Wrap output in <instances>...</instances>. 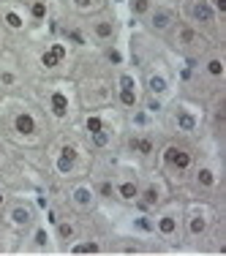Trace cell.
<instances>
[{
    "instance_id": "6da1fadb",
    "label": "cell",
    "mask_w": 226,
    "mask_h": 256,
    "mask_svg": "<svg viewBox=\"0 0 226 256\" xmlns=\"http://www.w3.org/2000/svg\"><path fill=\"white\" fill-rule=\"evenodd\" d=\"M164 161H166V166L174 169V172H188V169H191V153L183 150V147H177V145L166 147L164 150Z\"/></svg>"
},
{
    "instance_id": "7a4b0ae2",
    "label": "cell",
    "mask_w": 226,
    "mask_h": 256,
    "mask_svg": "<svg viewBox=\"0 0 226 256\" xmlns=\"http://www.w3.org/2000/svg\"><path fill=\"white\" fill-rule=\"evenodd\" d=\"M6 221L11 223V226H17V229H25V226L33 223V210L25 207V205H14V207H8Z\"/></svg>"
},
{
    "instance_id": "3957f363",
    "label": "cell",
    "mask_w": 226,
    "mask_h": 256,
    "mask_svg": "<svg viewBox=\"0 0 226 256\" xmlns=\"http://www.w3.org/2000/svg\"><path fill=\"white\" fill-rule=\"evenodd\" d=\"M172 22H174V14H172L169 8H156V11H150V28L156 33H166L172 28Z\"/></svg>"
},
{
    "instance_id": "277c9868",
    "label": "cell",
    "mask_w": 226,
    "mask_h": 256,
    "mask_svg": "<svg viewBox=\"0 0 226 256\" xmlns=\"http://www.w3.org/2000/svg\"><path fill=\"white\" fill-rule=\"evenodd\" d=\"M191 17H193V22H199V25H210V22H215L218 14L212 11L210 0H196L193 8H191Z\"/></svg>"
},
{
    "instance_id": "5b68a950",
    "label": "cell",
    "mask_w": 226,
    "mask_h": 256,
    "mask_svg": "<svg viewBox=\"0 0 226 256\" xmlns=\"http://www.w3.org/2000/svg\"><path fill=\"white\" fill-rule=\"evenodd\" d=\"M153 229H156L158 235H164V237L177 235V213H164V215H158L156 223H153Z\"/></svg>"
},
{
    "instance_id": "8992f818",
    "label": "cell",
    "mask_w": 226,
    "mask_h": 256,
    "mask_svg": "<svg viewBox=\"0 0 226 256\" xmlns=\"http://www.w3.org/2000/svg\"><path fill=\"white\" fill-rule=\"evenodd\" d=\"M139 191H142V188H139V183L137 180H120L115 186V196H120V199L123 202H139Z\"/></svg>"
},
{
    "instance_id": "52a82bcc",
    "label": "cell",
    "mask_w": 226,
    "mask_h": 256,
    "mask_svg": "<svg viewBox=\"0 0 226 256\" xmlns=\"http://www.w3.org/2000/svg\"><path fill=\"white\" fill-rule=\"evenodd\" d=\"M71 202H74L79 210H90L93 207V202H96V191H93L90 186H79V188H74Z\"/></svg>"
},
{
    "instance_id": "ba28073f",
    "label": "cell",
    "mask_w": 226,
    "mask_h": 256,
    "mask_svg": "<svg viewBox=\"0 0 226 256\" xmlns=\"http://www.w3.org/2000/svg\"><path fill=\"white\" fill-rule=\"evenodd\" d=\"M139 199H142V207H156L158 202L164 199V186L150 183L144 191H139Z\"/></svg>"
},
{
    "instance_id": "9c48e42d",
    "label": "cell",
    "mask_w": 226,
    "mask_h": 256,
    "mask_svg": "<svg viewBox=\"0 0 226 256\" xmlns=\"http://www.w3.org/2000/svg\"><path fill=\"white\" fill-rule=\"evenodd\" d=\"M115 33H117V28H115L112 19H98L96 25H93V35H96L98 41H112Z\"/></svg>"
},
{
    "instance_id": "30bf717a",
    "label": "cell",
    "mask_w": 226,
    "mask_h": 256,
    "mask_svg": "<svg viewBox=\"0 0 226 256\" xmlns=\"http://www.w3.org/2000/svg\"><path fill=\"white\" fill-rule=\"evenodd\" d=\"M207 226H210V218H207L205 213H193L191 218H188V235H193V237L205 235Z\"/></svg>"
},
{
    "instance_id": "8fae6325",
    "label": "cell",
    "mask_w": 226,
    "mask_h": 256,
    "mask_svg": "<svg viewBox=\"0 0 226 256\" xmlns=\"http://www.w3.org/2000/svg\"><path fill=\"white\" fill-rule=\"evenodd\" d=\"M14 131H19V134H35V120H33V115L30 112H19L14 118Z\"/></svg>"
},
{
    "instance_id": "7c38bea8",
    "label": "cell",
    "mask_w": 226,
    "mask_h": 256,
    "mask_svg": "<svg viewBox=\"0 0 226 256\" xmlns=\"http://www.w3.org/2000/svg\"><path fill=\"white\" fill-rule=\"evenodd\" d=\"M74 161H76V150L74 147H63V153H60V161H57V172L60 174H69L71 169H74Z\"/></svg>"
},
{
    "instance_id": "4fadbf2b",
    "label": "cell",
    "mask_w": 226,
    "mask_h": 256,
    "mask_svg": "<svg viewBox=\"0 0 226 256\" xmlns=\"http://www.w3.org/2000/svg\"><path fill=\"white\" fill-rule=\"evenodd\" d=\"M49 104H52V112H55L57 118H66L69 115V96L60 90L52 93V98H49Z\"/></svg>"
},
{
    "instance_id": "5bb4252c",
    "label": "cell",
    "mask_w": 226,
    "mask_h": 256,
    "mask_svg": "<svg viewBox=\"0 0 226 256\" xmlns=\"http://www.w3.org/2000/svg\"><path fill=\"white\" fill-rule=\"evenodd\" d=\"M166 87H169V82H166L164 74H150L147 76V90H150V96H164Z\"/></svg>"
},
{
    "instance_id": "9a60e30c",
    "label": "cell",
    "mask_w": 226,
    "mask_h": 256,
    "mask_svg": "<svg viewBox=\"0 0 226 256\" xmlns=\"http://www.w3.org/2000/svg\"><path fill=\"white\" fill-rule=\"evenodd\" d=\"M66 57V47L63 44H55V47L49 49V52H44V57H41V63L47 66V68H52V66H57V63Z\"/></svg>"
},
{
    "instance_id": "2e32d148",
    "label": "cell",
    "mask_w": 226,
    "mask_h": 256,
    "mask_svg": "<svg viewBox=\"0 0 226 256\" xmlns=\"http://www.w3.org/2000/svg\"><path fill=\"white\" fill-rule=\"evenodd\" d=\"M196 186L199 188H212L215 186V172L210 166H199L196 169Z\"/></svg>"
},
{
    "instance_id": "e0dca14e",
    "label": "cell",
    "mask_w": 226,
    "mask_h": 256,
    "mask_svg": "<svg viewBox=\"0 0 226 256\" xmlns=\"http://www.w3.org/2000/svg\"><path fill=\"white\" fill-rule=\"evenodd\" d=\"M131 150H137V153H142V155H150L153 153V139H147V137H134L131 139Z\"/></svg>"
},
{
    "instance_id": "ac0fdd59",
    "label": "cell",
    "mask_w": 226,
    "mask_h": 256,
    "mask_svg": "<svg viewBox=\"0 0 226 256\" xmlns=\"http://www.w3.org/2000/svg\"><path fill=\"white\" fill-rule=\"evenodd\" d=\"M3 22H6L11 30H22V28H25V19H22L17 11H11V8H6V14H3Z\"/></svg>"
},
{
    "instance_id": "d6986e66",
    "label": "cell",
    "mask_w": 226,
    "mask_h": 256,
    "mask_svg": "<svg viewBox=\"0 0 226 256\" xmlns=\"http://www.w3.org/2000/svg\"><path fill=\"white\" fill-rule=\"evenodd\" d=\"M205 71H207V74H210V76H224V60H221V57H210V60H207L205 63Z\"/></svg>"
},
{
    "instance_id": "ffe728a7",
    "label": "cell",
    "mask_w": 226,
    "mask_h": 256,
    "mask_svg": "<svg viewBox=\"0 0 226 256\" xmlns=\"http://www.w3.org/2000/svg\"><path fill=\"white\" fill-rule=\"evenodd\" d=\"M117 98H120V104H123V106H128V109H134V106L139 104L137 90H123V87H120V93H117Z\"/></svg>"
},
{
    "instance_id": "44dd1931",
    "label": "cell",
    "mask_w": 226,
    "mask_h": 256,
    "mask_svg": "<svg viewBox=\"0 0 226 256\" xmlns=\"http://www.w3.org/2000/svg\"><path fill=\"white\" fill-rule=\"evenodd\" d=\"M30 17H33L35 22L47 19V3H44V0H33V3H30Z\"/></svg>"
},
{
    "instance_id": "7402d4cb",
    "label": "cell",
    "mask_w": 226,
    "mask_h": 256,
    "mask_svg": "<svg viewBox=\"0 0 226 256\" xmlns=\"http://www.w3.org/2000/svg\"><path fill=\"white\" fill-rule=\"evenodd\" d=\"M128 3H131V14L134 17L150 14V0H128Z\"/></svg>"
},
{
    "instance_id": "603a6c76",
    "label": "cell",
    "mask_w": 226,
    "mask_h": 256,
    "mask_svg": "<svg viewBox=\"0 0 226 256\" xmlns=\"http://www.w3.org/2000/svg\"><path fill=\"white\" fill-rule=\"evenodd\" d=\"M193 41H196V33H193L188 25L177 30V44H180V47H188V44H193Z\"/></svg>"
},
{
    "instance_id": "cb8c5ba5",
    "label": "cell",
    "mask_w": 226,
    "mask_h": 256,
    "mask_svg": "<svg viewBox=\"0 0 226 256\" xmlns=\"http://www.w3.org/2000/svg\"><path fill=\"white\" fill-rule=\"evenodd\" d=\"M76 235V226L71 221H63V223H57V237L60 240H71V237Z\"/></svg>"
},
{
    "instance_id": "d4e9b609",
    "label": "cell",
    "mask_w": 226,
    "mask_h": 256,
    "mask_svg": "<svg viewBox=\"0 0 226 256\" xmlns=\"http://www.w3.org/2000/svg\"><path fill=\"white\" fill-rule=\"evenodd\" d=\"M96 194L104 196V199H112V196H115V183H112V180H101L96 186Z\"/></svg>"
},
{
    "instance_id": "484cf974",
    "label": "cell",
    "mask_w": 226,
    "mask_h": 256,
    "mask_svg": "<svg viewBox=\"0 0 226 256\" xmlns=\"http://www.w3.org/2000/svg\"><path fill=\"white\" fill-rule=\"evenodd\" d=\"M71 251H74V254H98L101 245H98V242H79V245H71Z\"/></svg>"
},
{
    "instance_id": "4316f807",
    "label": "cell",
    "mask_w": 226,
    "mask_h": 256,
    "mask_svg": "<svg viewBox=\"0 0 226 256\" xmlns=\"http://www.w3.org/2000/svg\"><path fill=\"white\" fill-rule=\"evenodd\" d=\"M177 125H180V128H185V131H193L196 120H193V115H188V112H180V115H177Z\"/></svg>"
},
{
    "instance_id": "83f0119b",
    "label": "cell",
    "mask_w": 226,
    "mask_h": 256,
    "mask_svg": "<svg viewBox=\"0 0 226 256\" xmlns=\"http://www.w3.org/2000/svg\"><path fill=\"white\" fill-rule=\"evenodd\" d=\"M90 139H93V145H96V147H106V142H109V134H106V128H101V131L90 134Z\"/></svg>"
},
{
    "instance_id": "f1b7e54d",
    "label": "cell",
    "mask_w": 226,
    "mask_h": 256,
    "mask_svg": "<svg viewBox=\"0 0 226 256\" xmlns=\"http://www.w3.org/2000/svg\"><path fill=\"white\" fill-rule=\"evenodd\" d=\"M120 87L123 90H137V79L131 74H120Z\"/></svg>"
},
{
    "instance_id": "f546056e",
    "label": "cell",
    "mask_w": 226,
    "mask_h": 256,
    "mask_svg": "<svg viewBox=\"0 0 226 256\" xmlns=\"http://www.w3.org/2000/svg\"><path fill=\"white\" fill-rule=\"evenodd\" d=\"M0 85H6V87L17 85V74L14 71H0Z\"/></svg>"
},
{
    "instance_id": "4dcf8cb0",
    "label": "cell",
    "mask_w": 226,
    "mask_h": 256,
    "mask_svg": "<svg viewBox=\"0 0 226 256\" xmlns=\"http://www.w3.org/2000/svg\"><path fill=\"white\" fill-rule=\"evenodd\" d=\"M85 125H87V131H90V134H96V131H101V128H104L101 118H93V115L87 118V123H85Z\"/></svg>"
},
{
    "instance_id": "1f68e13d",
    "label": "cell",
    "mask_w": 226,
    "mask_h": 256,
    "mask_svg": "<svg viewBox=\"0 0 226 256\" xmlns=\"http://www.w3.org/2000/svg\"><path fill=\"white\" fill-rule=\"evenodd\" d=\"M161 106H164V104H161V98H158V96H150V98H147V112H150V115L161 112Z\"/></svg>"
},
{
    "instance_id": "d6a6232c",
    "label": "cell",
    "mask_w": 226,
    "mask_h": 256,
    "mask_svg": "<svg viewBox=\"0 0 226 256\" xmlns=\"http://www.w3.org/2000/svg\"><path fill=\"white\" fill-rule=\"evenodd\" d=\"M210 6H212V11H215V14H221V17L226 14V0H212Z\"/></svg>"
},
{
    "instance_id": "836d02e7",
    "label": "cell",
    "mask_w": 226,
    "mask_h": 256,
    "mask_svg": "<svg viewBox=\"0 0 226 256\" xmlns=\"http://www.w3.org/2000/svg\"><path fill=\"white\" fill-rule=\"evenodd\" d=\"M106 57H109L112 63H120V60H123V57H120V52H117V49H109V52H106Z\"/></svg>"
},
{
    "instance_id": "e575fe53",
    "label": "cell",
    "mask_w": 226,
    "mask_h": 256,
    "mask_svg": "<svg viewBox=\"0 0 226 256\" xmlns=\"http://www.w3.org/2000/svg\"><path fill=\"white\" fill-rule=\"evenodd\" d=\"M35 242H38V245H44V242H47V232H44V229H38V232H35Z\"/></svg>"
},
{
    "instance_id": "d590c367",
    "label": "cell",
    "mask_w": 226,
    "mask_h": 256,
    "mask_svg": "<svg viewBox=\"0 0 226 256\" xmlns=\"http://www.w3.org/2000/svg\"><path fill=\"white\" fill-rule=\"evenodd\" d=\"M134 123H137V125H144V123H147V118H144L142 112H137V115H134Z\"/></svg>"
},
{
    "instance_id": "8d00e7d4",
    "label": "cell",
    "mask_w": 226,
    "mask_h": 256,
    "mask_svg": "<svg viewBox=\"0 0 226 256\" xmlns=\"http://www.w3.org/2000/svg\"><path fill=\"white\" fill-rule=\"evenodd\" d=\"M3 205H6V194L0 191V210H3Z\"/></svg>"
},
{
    "instance_id": "74e56055",
    "label": "cell",
    "mask_w": 226,
    "mask_h": 256,
    "mask_svg": "<svg viewBox=\"0 0 226 256\" xmlns=\"http://www.w3.org/2000/svg\"><path fill=\"white\" fill-rule=\"evenodd\" d=\"M76 3H79V6H85V3H87V0H76Z\"/></svg>"
},
{
    "instance_id": "f35d334b",
    "label": "cell",
    "mask_w": 226,
    "mask_h": 256,
    "mask_svg": "<svg viewBox=\"0 0 226 256\" xmlns=\"http://www.w3.org/2000/svg\"><path fill=\"white\" fill-rule=\"evenodd\" d=\"M0 240H3V235H0Z\"/></svg>"
}]
</instances>
